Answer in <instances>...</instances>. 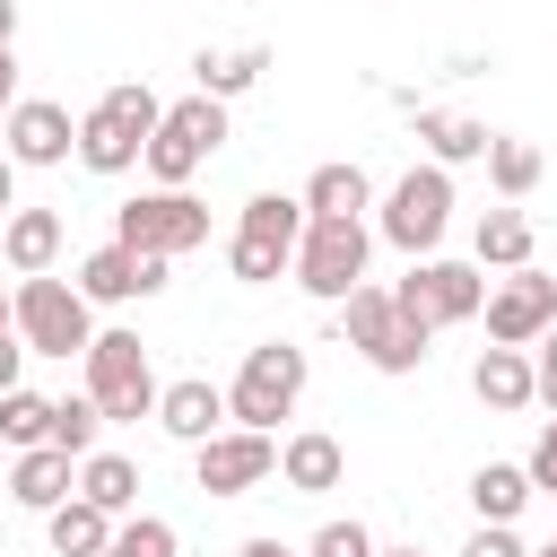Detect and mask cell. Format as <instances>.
<instances>
[{"label":"cell","instance_id":"obj_1","mask_svg":"<svg viewBox=\"0 0 557 557\" xmlns=\"http://www.w3.org/2000/svg\"><path fill=\"white\" fill-rule=\"evenodd\" d=\"M305 374H313V366H305L296 339H261V348H244V366H235V383H226V418L252 426V435H270L278 418H296Z\"/></svg>","mask_w":557,"mask_h":557},{"label":"cell","instance_id":"obj_2","mask_svg":"<svg viewBox=\"0 0 557 557\" xmlns=\"http://www.w3.org/2000/svg\"><path fill=\"white\" fill-rule=\"evenodd\" d=\"M17 339L26 357H87L96 348V305L78 296V278H17Z\"/></svg>","mask_w":557,"mask_h":557},{"label":"cell","instance_id":"obj_3","mask_svg":"<svg viewBox=\"0 0 557 557\" xmlns=\"http://www.w3.org/2000/svg\"><path fill=\"white\" fill-rule=\"evenodd\" d=\"M87 366V400L104 409V426H139V418H157V374H148V348H139V331H96V348L78 357Z\"/></svg>","mask_w":557,"mask_h":557},{"label":"cell","instance_id":"obj_4","mask_svg":"<svg viewBox=\"0 0 557 557\" xmlns=\"http://www.w3.org/2000/svg\"><path fill=\"white\" fill-rule=\"evenodd\" d=\"M218 139H226V104L218 96H183V104H165V122H157V139H148V174H157V191H191V174L218 157Z\"/></svg>","mask_w":557,"mask_h":557},{"label":"cell","instance_id":"obj_5","mask_svg":"<svg viewBox=\"0 0 557 557\" xmlns=\"http://www.w3.org/2000/svg\"><path fill=\"white\" fill-rule=\"evenodd\" d=\"M339 331H348V348L374 366V374H418L426 366V322H409L400 305H392V287H357L348 305H339Z\"/></svg>","mask_w":557,"mask_h":557},{"label":"cell","instance_id":"obj_6","mask_svg":"<svg viewBox=\"0 0 557 557\" xmlns=\"http://www.w3.org/2000/svg\"><path fill=\"white\" fill-rule=\"evenodd\" d=\"M366 218H305V244H296V287L322 296V305H348L366 287Z\"/></svg>","mask_w":557,"mask_h":557},{"label":"cell","instance_id":"obj_7","mask_svg":"<svg viewBox=\"0 0 557 557\" xmlns=\"http://www.w3.org/2000/svg\"><path fill=\"white\" fill-rule=\"evenodd\" d=\"M444 226H453V174L444 165H409L383 191V244H400L409 261H435Z\"/></svg>","mask_w":557,"mask_h":557},{"label":"cell","instance_id":"obj_8","mask_svg":"<svg viewBox=\"0 0 557 557\" xmlns=\"http://www.w3.org/2000/svg\"><path fill=\"white\" fill-rule=\"evenodd\" d=\"M113 244L183 261V252H200V244H209V200H191V191H139V200H122V209H113Z\"/></svg>","mask_w":557,"mask_h":557},{"label":"cell","instance_id":"obj_9","mask_svg":"<svg viewBox=\"0 0 557 557\" xmlns=\"http://www.w3.org/2000/svg\"><path fill=\"white\" fill-rule=\"evenodd\" d=\"M392 305H400L409 322H426V331L479 322V313H487V278H479V261H409V278L392 287Z\"/></svg>","mask_w":557,"mask_h":557},{"label":"cell","instance_id":"obj_10","mask_svg":"<svg viewBox=\"0 0 557 557\" xmlns=\"http://www.w3.org/2000/svg\"><path fill=\"white\" fill-rule=\"evenodd\" d=\"M191 479H200L209 496H252L261 479H278V444L252 435V426H226V435H209V444L191 453Z\"/></svg>","mask_w":557,"mask_h":557},{"label":"cell","instance_id":"obj_11","mask_svg":"<svg viewBox=\"0 0 557 557\" xmlns=\"http://www.w3.org/2000/svg\"><path fill=\"white\" fill-rule=\"evenodd\" d=\"M557 322V278L548 270H513L505 287H487V339L496 348H540Z\"/></svg>","mask_w":557,"mask_h":557},{"label":"cell","instance_id":"obj_12","mask_svg":"<svg viewBox=\"0 0 557 557\" xmlns=\"http://www.w3.org/2000/svg\"><path fill=\"white\" fill-rule=\"evenodd\" d=\"M0 148H9V165H61V157H78V122L52 96H17L0 122Z\"/></svg>","mask_w":557,"mask_h":557},{"label":"cell","instance_id":"obj_13","mask_svg":"<svg viewBox=\"0 0 557 557\" xmlns=\"http://www.w3.org/2000/svg\"><path fill=\"white\" fill-rule=\"evenodd\" d=\"M165 278H174V261L165 252H131V244H104V252L78 261V296L87 305H131V296H157Z\"/></svg>","mask_w":557,"mask_h":557},{"label":"cell","instance_id":"obj_14","mask_svg":"<svg viewBox=\"0 0 557 557\" xmlns=\"http://www.w3.org/2000/svg\"><path fill=\"white\" fill-rule=\"evenodd\" d=\"M157 426L174 435V444H209V435H226V392L209 383V374H183V383H165L157 392Z\"/></svg>","mask_w":557,"mask_h":557},{"label":"cell","instance_id":"obj_15","mask_svg":"<svg viewBox=\"0 0 557 557\" xmlns=\"http://www.w3.org/2000/svg\"><path fill=\"white\" fill-rule=\"evenodd\" d=\"M278 479H287L296 496H331V487L348 479V444H339V435H322V426H305V435H287V444H278Z\"/></svg>","mask_w":557,"mask_h":557},{"label":"cell","instance_id":"obj_16","mask_svg":"<svg viewBox=\"0 0 557 557\" xmlns=\"http://www.w3.org/2000/svg\"><path fill=\"white\" fill-rule=\"evenodd\" d=\"M470 392L487 400V409H531L540 400V366L522 357V348H479V366H470Z\"/></svg>","mask_w":557,"mask_h":557},{"label":"cell","instance_id":"obj_17","mask_svg":"<svg viewBox=\"0 0 557 557\" xmlns=\"http://www.w3.org/2000/svg\"><path fill=\"white\" fill-rule=\"evenodd\" d=\"M9 496H17L26 513H52V505H70V496H78V461H70V453H52V444H35V453H17Z\"/></svg>","mask_w":557,"mask_h":557},{"label":"cell","instance_id":"obj_18","mask_svg":"<svg viewBox=\"0 0 557 557\" xmlns=\"http://www.w3.org/2000/svg\"><path fill=\"white\" fill-rule=\"evenodd\" d=\"M0 252H9V270H17V278H44V270L61 261V218H52V209H9Z\"/></svg>","mask_w":557,"mask_h":557},{"label":"cell","instance_id":"obj_19","mask_svg":"<svg viewBox=\"0 0 557 557\" xmlns=\"http://www.w3.org/2000/svg\"><path fill=\"white\" fill-rule=\"evenodd\" d=\"M113 531H122V522H113L104 505H87V496H70V505H52V513H44L52 557H104V548H113Z\"/></svg>","mask_w":557,"mask_h":557},{"label":"cell","instance_id":"obj_20","mask_svg":"<svg viewBox=\"0 0 557 557\" xmlns=\"http://www.w3.org/2000/svg\"><path fill=\"white\" fill-rule=\"evenodd\" d=\"M374 209V183H366V165H313L305 174V218H366Z\"/></svg>","mask_w":557,"mask_h":557},{"label":"cell","instance_id":"obj_21","mask_svg":"<svg viewBox=\"0 0 557 557\" xmlns=\"http://www.w3.org/2000/svg\"><path fill=\"white\" fill-rule=\"evenodd\" d=\"M139 157H148V148H139L104 104H87V113H78V165H87V174H131Z\"/></svg>","mask_w":557,"mask_h":557},{"label":"cell","instance_id":"obj_22","mask_svg":"<svg viewBox=\"0 0 557 557\" xmlns=\"http://www.w3.org/2000/svg\"><path fill=\"white\" fill-rule=\"evenodd\" d=\"M418 139H426V165H444V174L496 148V131H487V122H470V113H418Z\"/></svg>","mask_w":557,"mask_h":557},{"label":"cell","instance_id":"obj_23","mask_svg":"<svg viewBox=\"0 0 557 557\" xmlns=\"http://www.w3.org/2000/svg\"><path fill=\"white\" fill-rule=\"evenodd\" d=\"M235 235H252V244H270V252L296 261V244H305V200H287V191H252L244 218H235Z\"/></svg>","mask_w":557,"mask_h":557},{"label":"cell","instance_id":"obj_24","mask_svg":"<svg viewBox=\"0 0 557 557\" xmlns=\"http://www.w3.org/2000/svg\"><path fill=\"white\" fill-rule=\"evenodd\" d=\"M470 252H479V270H531V218H522L513 200L487 209L479 235H470Z\"/></svg>","mask_w":557,"mask_h":557},{"label":"cell","instance_id":"obj_25","mask_svg":"<svg viewBox=\"0 0 557 557\" xmlns=\"http://www.w3.org/2000/svg\"><path fill=\"white\" fill-rule=\"evenodd\" d=\"M78 496L122 522V513L139 505V461H131V453H87V461H78Z\"/></svg>","mask_w":557,"mask_h":557},{"label":"cell","instance_id":"obj_26","mask_svg":"<svg viewBox=\"0 0 557 557\" xmlns=\"http://www.w3.org/2000/svg\"><path fill=\"white\" fill-rule=\"evenodd\" d=\"M531 496H540V487H531L522 461H479V470H470V505H479V522H513Z\"/></svg>","mask_w":557,"mask_h":557},{"label":"cell","instance_id":"obj_27","mask_svg":"<svg viewBox=\"0 0 557 557\" xmlns=\"http://www.w3.org/2000/svg\"><path fill=\"white\" fill-rule=\"evenodd\" d=\"M261 70H270V44H244V52H200L191 61V78H200V96H244V87H261Z\"/></svg>","mask_w":557,"mask_h":557},{"label":"cell","instance_id":"obj_28","mask_svg":"<svg viewBox=\"0 0 557 557\" xmlns=\"http://www.w3.org/2000/svg\"><path fill=\"white\" fill-rule=\"evenodd\" d=\"M0 444H17V453H35V444H52V400L44 392H0Z\"/></svg>","mask_w":557,"mask_h":557},{"label":"cell","instance_id":"obj_29","mask_svg":"<svg viewBox=\"0 0 557 557\" xmlns=\"http://www.w3.org/2000/svg\"><path fill=\"white\" fill-rule=\"evenodd\" d=\"M487 183H496L505 200H531V191H540V148L496 131V148H487Z\"/></svg>","mask_w":557,"mask_h":557},{"label":"cell","instance_id":"obj_30","mask_svg":"<svg viewBox=\"0 0 557 557\" xmlns=\"http://www.w3.org/2000/svg\"><path fill=\"white\" fill-rule=\"evenodd\" d=\"M96 104H104V113H113V122H122V131H131L139 148H148V139H157V122H165V104H157V87H139V78H122V87H104Z\"/></svg>","mask_w":557,"mask_h":557},{"label":"cell","instance_id":"obj_31","mask_svg":"<svg viewBox=\"0 0 557 557\" xmlns=\"http://www.w3.org/2000/svg\"><path fill=\"white\" fill-rule=\"evenodd\" d=\"M96 435H104V409L78 392V400H52V453H70V461H87L96 453Z\"/></svg>","mask_w":557,"mask_h":557},{"label":"cell","instance_id":"obj_32","mask_svg":"<svg viewBox=\"0 0 557 557\" xmlns=\"http://www.w3.org/2000/svg\"><path fill=\"white\" fill-rule=\"evenodd\" d=\"M104 557H174V522H165V513H131Z\"/></svg>","mask_w":557,"mask_h":557},{"label":"cell","instance_id":"obj_33","mask_svg":"<svg viewBox=\"0 0 557 557\" xmlns=\"http://www.w3.org/2000/svg\"><path fill=\"white\" fill-rule=\"evenodd\" d=\"M226 270L244 278V287H270L278 270H296L287 252H270V244H252V235H226Z\"/></svg>","mask_w":557,"mask_h":557},{"label":"cell","instance_id":"obj_34","mask_svg":"<svg viewBox=\"0 0 557 557\" xmlns=\"http://www.w3.org/2000/svg\"><path fill=\"white\" fill-rule=\"evenodd\" d=\"M305 557H383V548H374L366 522H322V531L305 540Z\"/></svg>","mask_w":557,"mask_h":557},{"label":"cell","instance_id":"obj_35","mask_svg":"<svg viewBox=\"0 0 557 557\" xmlns=\"http://www.w3.org/2000/svg\"><path fill=\"white\" fill-rule=\"evenodd\" d=\"M522 470H531V487H540V496H557V418L540 426V444H531V461H522Z\"/></svg>","mask_w":557,"mask_h":557},{"label":"cell","instance_id":"obj_36","mask_svg":"<svg viewBox=\"0 0 557 557\" xmlns=\"http://www.w3.org/2000/svg\"><path fill=\"white\" fill-rule=\"evenodd\" d=\"M461 557H531V548L513 540V522H479V540H470Z\"/></svg>","mask_w":557,"mask_h":557},{"label":"cell","instance_id":"obj_37","mask_svg":"<svg viewBox=\"0 0 557 557\" xmlns=\"http://www.w3.org/2000/svg\"><path fill=\"white\" fill-rule=\"evenodd\" d=\"M17 374H26V339L0 331V392H17Z\"/></svg>","mask_w":557,"mask_h":557},{"label":"cell","instance_id":"obj_38","mask_svg":"<svg viewBox=\"0 0 557 557\" xmlns=\"http://www.w3.org/2000/svg\"><path fill=\"white\" fill-rule=\"evenodd\" d=\"M531 366H540V400L557 409V322H548V339H540V357H531Z\"/></svg>","mask_w":557,"mask_h":557},{"label":"cell","instance_id":"obj_39","mask_svg":"<svg viewBox=\"0 0 557 557\" xmlns=\"http://www.w3.org/2000/svg\"><path fill=\"white\" fill-rule=\"evenodd\" d=\"M9 104H17V52L0 44V122H9Z\"/></svg>","mask_w":557,"mask_h":557},{"label":"cell","instance_id":"obj_40","mask_svg":"<svg viewBox=\"0 0 557 557\" xmlns=\"http://www.w3.org/2000/svg\"><path fill=\"white\" fill-rule=\"evenodd\" d=\"M9 209H17V165H9V148H0V226H9Z\"/></svg>","mask_w":557,"mask_h":557},{"label":"cell","instance_id":"obj_41","mask_svg":"<svg viewBox=\"0 0 557 557\" xmlns=\"http://www.w3.org/2000/svg\"><path fill=\"white\" fill-rule=\"evenodd\" d=\"M235 557H305V548H278V540H244Z\"/></svg>","mask_w":557,"mask_h":557},{"label":"cell","instance_id":"obj_42","mask_svg":"<svg viewBox=\"0 0 557 557\" xmlns=\"http://www.w3.org/2000/svg\"><path fill=\"white\" fill-rule=\"evenodd\" d=\"M0 44H17V0H0Z\"/></svg>","mask_w":557,"mask_h":557},{"label":"cell","instance_id":"obj_43","mask_svg":"<svg viewBox=\"0 0 557 557\" xmlns=\"http://www.w3.org/2000/svg\"><path fill=\"white\" fill-rule=\"evenodd\" d=\"M0 331H17V287H0Z\"/></svg>","mask_w":557,"mask_h":557},{"label":"cell","instance_id":"obj_44","mask_svg":"<svg viewBox=\"0 0 557 557\" xmlns=\"http://www.w3.org/2000/svg\"><path fill=\"white\" fill-rule=\"evenodd\" d=\"M383 557H426V548H383Z\"/></svg>","mask_w":557,"mask_h":557},{"label":"cell","instance_id":"obj_45","mask_svg":"<svg viewBox=\"0 0 557 557\" xmlns=\"http://www.w3.org/2000/svg\"><path fill=\"white\" fill-rule=\"evenodd\" d=\"M531 557H557V540H548V548H531Z\"/></svg>","mask_w":557,"mask_h":557}]
</instances>
